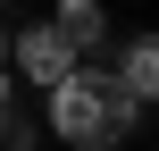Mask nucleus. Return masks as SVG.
Here are the masks:
<instances>
[{
  "instance_id": "nucleus-6",
  "label": "nucleus",
  "mask_w": 159,
  "mask_h": 151,
  "mask_svg": "<svg viewBox=\"0 0 159 151\" xmlns=\"http://www.w3.org/2000/svg\"><path fill=\"white\" fill-rule=\"evenodd\" d=\"M0 67H8V25H0Z\"/></svg>"
},
{
  "instance_id": "nucleus-4",
  "label": "nucleus",
  "mask_w": 159,
  "mask_h": 151,
  "mask_svg": "<svg viewBox=\"0 0 159 151\" xmlns=\"http://www.w3.org/2000/svg\"><path fill=\"white\" fill-rule=\"evenodd\" d=\"M117 84H126L143 109H151V92H159V42H151V34H134V42H126V59H117Z\"/></svg>"
},
{
  "instance_id": "nucleus-2",
  "label": "nucleus",
  "mask_w": 159,
  "mask_h": 151,
  "mask_svg": "<svg viewBox=\"0 0 159 151\" xmlns=\"http://www.w3.org/2000/svg\"><path fill=\"white\" fill-rule=\"evenodd\" d=\"M75 59H84V50H67L59 25H25V34H8V76H25V84H59Z\"/></svg>"
},
{
  "instance_id": "nucleus-1",
  "label": "nucleus",
  "mask_w": 159,
  "mask_h": 151,
  "mask_svg": "<svg viewBox=\"0 0 159 151\" xmlns=\"http://www.w3.org/2000/svg\"><path fill=\"white\" fill-rule=\"evenodd\" d=\"M42 92H50V134L67 151H117L134 134V118H143V101H134L109 67H84V59H75L59 84H42Z\"/></svg>"
},
{
  "instance_id": "nucleus-3",
  "label": "nucleus",
  "mask_w": 159,
  "mask_h": 151,
  "mask_svg": "<svg viewBox=\"0 0 159 151\" xmlns=\"http://www.w3.org/2000/svg\"><path fill=\"white\" fill-rule=\"evenodd\" d=\"M59 34H67V50H101L109 42V17H101V0H59V17H50Z\"/></svg>"
},
{
  "instance_id": "nucleus-5",
  "label": "nucleus",
  "mask_w": 159,
  "mask_h": 151,
  "mask_svg": "<svg viewBox=\"0 0 159 151\" xmlns=\"http://www.w3.org/2000/svg\"><path fill=\"white\" fill-rule=\"evenodd\" d=\"M0 109H8V67H0Z\"/></svg>"
}]
</instances>
